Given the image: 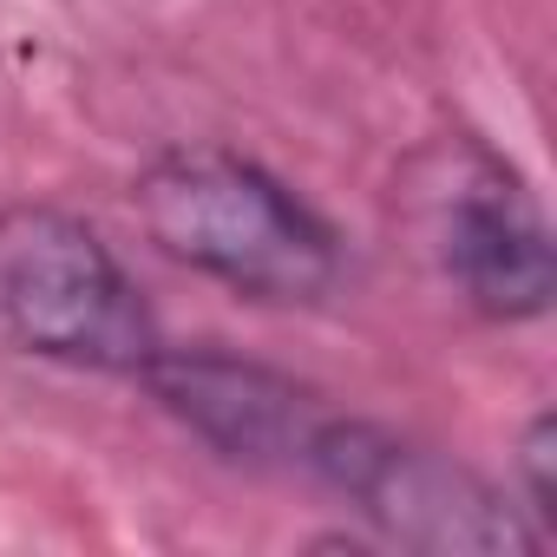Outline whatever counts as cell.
I'll return each instance as SVG.
<instances>
[{
	"label": "cell",
	"mask_w": 557,
	"mask_h": 557,
	"mask_svg": "<svg viewBox=\"0 0 557 557\" xmlns=\"http://www.w3.org/2000/svg\"><path fill=\"white\" fill-rule=\"evenodd\" d=\"M315 479H329L342 498H355L387 537L426 544V550H498V544H537L531 531L511 524V511L453 459L394 440L361 420H322L309 459Z\"/></svg>",
	"instance_id": "cell-4"
},
{
	"label": "cell",
	"mask_w": 557,
	"mask_h": 557,
	"mask_svg": "<svg viewBox=\"0 0 557 557\" xmlns=\"http://www.w3.org/2000/svg\"><path fill=\"white\" fill-rule=\"evenodd\" d=\"M151 243L249 302H322L342 283L329 223L230 151H171L138 177Z\"/></svg>",
	"instance_id": "cell-1"
},
{
	"label": "cell",
	"mask_w": 557,
	"mask_h": 557,
	"mask_svg": "<svg viewBox=\"0 0 557 557\" xmlns=\"http://www.w3.org/2000/svg\"><path fill=\"white\" fill-rule=\"evenodd\" d=\"M413 230L433 269L498 322L537 315L550 302V236L505 158L446 138L413 171Z\"/></svg>",
	"instance_id": "cell-3"
},
{
	"label": "cell",
	"mask_w": 557,
	"mask_h": 557,
	"mask_svg": "<svg viewBox=\"0 0 557 557\" xmlns=\"http://www.w3.org/2000/svg\"><path fill=\"white\" fill-rule=\"evenodd\" d=\"M550 459H557V453H550V420H537L531 440H524V472H531V511H537L544 524H550V511H557V505H550Z\"/></svg>",
	"instance_id": "cell-6"
},
{
	"label": "cell",
	"mask_w": 557,
	"mask_h": 557,
	"mask_svg": "<svg viewBox=\"0 0 557 557\" xmlns=\"http://www.w3.org/2000/svg\"><path fill=\"white\" fill-rule=\"evenodd\" d=\"M138 374L190 433H203L216 453L249 466H302L329 420L322 400L289 374H269L256 361L210 355V348H158Z\"/></svg>",
	"instance_id": "cell-5"
},
{
	"label": "cell",
	"mask_w": 557,
	"mask_h": 557,
	"mask_svg": "<svg viewBox=\"0 0 557 557\" xmlns=\"http://www.w3.org/2000/svg\"><path fill=\"white\" fill-rule=\"evenodd\" d=\"M0 335L66 368L138 374L164 342L119 256L66 210L0 216Z\"/></svg>",
	"instance_id": "cell-2"
}]
</instances>
